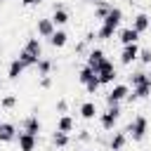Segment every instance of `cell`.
<instances>
[{
    "instance_id": "1",
    "label": "cell",
    "mask_w": 151,
    "mask_h": 151,
    "mask_svg": "<svg viewBox=\"0 0 151 151\" xmlns=\"http://www.w3.org/2000/svg\"><path fill=\"white\" fill-rule=\"evenodd\" d=\"M45 54H42V42H40V38H35V35H31L26 42H24V47L19 50V54H17V59L26 66V68H35V64L42 59Z\"/></svg>"
},
{
    "instance_id": "2",
    "label": "cell",
    "mask_w": 151,
    "mask_h": 151,
    "mask_svg": "<svg viewBox=\"0 0 151 151\" xmlns=\"http://www.w3.org/2000/svg\"><path fill=\"white\" fill-rule=\"evenodd\" d=\"M125 134H127V139H132V142H144L146 134H149V118L142 116V113H137V116L127 123Z\"/></svg>"
},
{
    "instance_id": "3",
    "label": "cell",
    "mask_w": 151,
    "mask_h": 151,
    "mask_svg": "<svg viewBox=\"0 0 151 151\" xmlns=\"http://www.w3.org/2000/svg\"><path fill=\"white\" fill-rule=\"evenodd\" d=\"M118 118H120V104H113V106H106V111H101L97 116L99 120V127L104 132H113L116 125H118Z\"/></svg>"
},
{
    "instance_id": "4",
    "label": "cell",
    "mask_w": 151,
    "mask_h": 151,
    "mask_svg": "<svg viewBox=\"0 0 151 151\" xmlns=\"http://www.w3.org/2000/svg\"><path fill=\"white\" fill-rule=\"evenodd\" d=\"M78 83L87 90V94H97L99 92V80H97V73L90 68V66H83L80 71H78Z\"/></svg>"
},
{
    "instance_id": "5",
    "label": "cell",
    "mask_w": 151,
    "mask_h": 151,
    "mask_svg": "<svg viewBox=\"0 0 151 151\" xmlns=\"http://www.w3.org/2000/svg\"><path fill=\"white\" fill-rule=\"evenodd\" d=\"M127 94H130V85H127V83H113V85H111V90L104 94V99H106V106L123 104V101L127 99Z\"/></svg>"
},
{
    "instance_id": "6",
    "label": "cell",
    "mask_w": 151,
    "mask_h": 151,
    "mask_svg": "<svg viewBox=\"0 0 151 151\" xmlns=\"http://www.w3.org/2000/svg\"><path fill=\"white\" fill-rule=\"evenodd\" d=\"M106 61H109V57H106V52H104L101 47H92V50H87V54H85V66H90L94 73H97Z\"/></svg>"
},
{
    "instance_id": "7",
    "label": "cell",
    "mask_w": 151,
    "mask_h": 151,
    "mask_svg": "<svg viewBox=\"0 0 151 151\" xmlns=\"http://www.w3.org/2000/svg\"><path fill=\"white\" fill-rule=\"evenodd\" d=\"M139 99H151V78H146L144 83H139L137 87H132L125 101L134 104V101H139Z\"/></svg>"
},
{
    "instance_id": "8",
    "label": "cell",
    "mask_w": 151,
    "mask_h": 151,
    "mask_svg": "<svg viewBox=\"0 0 151 151\" xmlns=\"http://www.w3.org/2000/svg\"><path fill=\"white\" fill-rule=\"evenodd\" d=\"M123 17H125V14H123V9L113 5V7L109 9V14L101 19V26H106V28H111V31H116V33H118V28H120V24H123Z\"/></svg>"
},
{
    "instance_id": "9",
    "label": "cell",
    "mask_w": 151,
    "mask_h": 151,
    "mask_svg": "<svg viewBox=\"0 0 151 151\" xmlns=\"http://www.w3.org/2000/svg\"><path fill=\"white\" fill-rule=\"evenodd\" d=\"M139 45L137 42H132V45H123L120 47V54H118V61L123 64V66H132L134 61H137V57H139Z\"/></svg>"
},
{
    "instance_id": "10",
    "label": "cell",
    "mask_w": 151,
    "mask_h": 151,
    "mask_svg": "<svg viewBox=\"0 0 151 151\" xmlns=\"http://www.w3.org/2000/svg\"><path fill=\"white\" fill-rule=\"evenodd\" d=\"M116 78H118V71H116L113 61L109 59V61L97 71V80H99V85H113V83H116Z\"/></svg>"
},
{
    "instance_id": "11",
    "label": "cell",
    "mask_w": 151,
    "mask_h": 151,
    "mask_svg": "<svg viewBox=\"0 0 151 151\" xmlns=\"http://www.w3.org/2000/svg\"><path fill=\"white\" fill-rule=\"evenodd\" d=\"M50 19H52L54 28H64V26L71 21V12H68V9H66L61 2H57V5L52 7V17H50Z\"/></svg>"
},
{
    "instance_id": "12",
    "label": "cell",
    "mask_w": 151,
    "mask_h": 151,
    "mask_svg": "<svg viewBox=\"0 0 151 151\" xmlns=\"http://www.w3.org/2000/svg\"><path fill=\"white\" fill-rule=\"evenodd\" d=\"M21 132H26V134H33V137H38L40 132H42V123L38 120V116H26L24 120H21Z\"/></svg>"
},
{
    "instance_id": "13",
    "label": "cell",
    "mask_w": 151,
    "mask_h": 151,
    "mask_svg": "<svg viewBox=\"0 0 151 151\" xmlns=\"http://www.w3.org/2000/svg\"><path fill=\"white\" fill-rule=\"evenodd\" d=\"M17 125L14 123H9V120H2L0 123V144H12L14 139H17Z\"/></svg>"
},
{
    "instance_id": "14",
    "label": "cell",
    "mask_w": 151,
    "mask_h": 151,
    "mask_svg": "<svg viewBox=\"0 0 151 151\" xmlns=\"http://www.w3.org/2000/svg\"><path fill=\"white\" fill-rule=\"evenodd\" d=\"M132 28L142 35V33H146V31H151V17L146 14V12H137L134 17H132Z\"/></svg>"
},
{
    "instance_id": "15",
    "label": "cell",
    "mask_w": 151,
    "mask_h": 151,
    "mask_svg": "<svg viewBox=\"0 0 151 151\" xmlns=\"http://www.w3.org/2000/svg\"><path fill=\"white\" fill-rule=\"evenodd\" d=\"M14 142H17L19 151H35V149H38V137H33V134H26V132H19Z\"/></svg>"
},
{
    "instance_id": "16",
    "label": "cell",
    "mask_w": 151,
    "mask_h": 151,
    "mask_svg": "<svg viewBox=\"0 0 151 151\" xmlns=\"http://www.w3.org/2000/svg\"><path fill=\"white\" fill-rule=\"evenodd\" d=\"M47 42H50L54 50H64V47L68 45V33H66V28H54V33L47 38Z\"/></svg>"
},
{
    "instance_id": "17",
    "label": "cell",
    "mask_w": 151,
    "mask_h": 151,
    "mask_svg": "<svg viewBox=\"0 0 151 151\" xmlns=\"http://www.w3.org/2000/svg\"><path fill=\"white\" fill-rule=\"evenodd\" d=\"M35 33H38V38H50V35L54 33L52 19H50V17H40V19L35 21Z\"/></svg>"
},
{
    "instance_id": "18",
    "label": "cell",
    "mask_w": 151,
    "mask_h": 151,
    "mask_svg": "<svg viewBox=\"0 0 151 151\" xmlns=\"http://www.w3.org/2000/svg\"><path fill=\"white\" fill-rule=\"evenodd\" d=\"M118 42L120 45H132V42H137L139 40V33L132 28V26H123V28H118Z\"/></svg>"
},
{
    "instance_id": "19",
    "label": "cell",
    "mask_w": 151,
    "mask_h": 151,
    "mask_svg": "<svg viewBox=\"0 0 151 151\" xmlns=\"http://www.w3.org/2000/svg\"><path fill=\"white\" fill-rule=\"evenodd\" d=\"M125 144H127L125 130H113V132H111V139H109V149H111V151H123Z\"/></svg>"
},
{
    "instance_id": "20",
    "label": "cell",
    "mask_w": 151,
    "mask_h": 151,
    "mask_svg": "<svg viewBox=\"0 0 151 151\" xmlns=\"http://www.w3.org/2000/svg\"><path fill=\"white\" fill-rule=\"evenodd\" d=\"M57 132H64V134H71L73 130H76V120H73V116H68V113H64V116H59L57 118V127H54Z\"/></svg>"
},
{
    "instance_id": "21",
    "label": "cell",
    "mask_w": 151,
    "mask_h": 151,
    "mask_svg": "<svg viewBox=\"0 0 151 151\" xmlns=\"http://www.w3.org/2000/svg\"><path fill=\"white\" fill-rule=\"evenodd\" d=\"M78 113H80V118H83V120H94V118L99 116V109H97V104H94V101H83V104H80V109H78Z\"/></svg>"
},
{
    "instance_id": "22",
    "label": "cell",
    "mask_w": 151,
    "mask_h": 151,
    "mask_svg": "<svg viewBox=\"0 0 151 151\" xmlns=\"http://www.w3.org/2000/svg\"><path fill=\"white\" fill-rule=\"evenodd\" d=\"M24 71H26V66H24V64H21L17 57H14V59L7 64V78H9V80H19V78L24 76Z\"/></svg>"
},
{
    "instance_id": "23",
    "label": "cell",
    "mask_w": 151,
    "mask_h": 151,
    "mask_svg": "<svg viewBox=\"0 0 151 151\" xmlns=\"http://www.w3.org/2000/svg\"><path fill=\"white\" fill-rule=\"evenodd\" d=\"M68 144H71V137H68V134L57 132V130L52 132V146H54V149H66Z\"/></svg>"
},
{
    "instance_id": "24",
    "label": "cell",
    "mask_w": 151,
    "mask_h": 151,
    "mask_svg": "<svg viewBox=\"0 0 151 151\" xmlns=\"http://www.w3.org/2000/svg\"><path fill=\"white\" fill-rule=\"evenodd\" d=\"M111 7H113V2H109V0H97V5H94V19H104Z\"/></svg>"
},
{
    "instance_id": "25",
    "label": "cell",
    "mask_w": 151,
    "mask_h": 151,
    "mask_svg": "<svg viewBox=\"0 0 151 151\" xmlns=\"http://www.w3.org/2000/svg\"><path fill=\"white\" fill-rule=\"evenodd\" d=\"M35 68H38V76L42 78V76H50L52 73V68H54V64H52V59H47V57H42L38 64H35Z\"/></svg>"
},
{
    "instance_id": "26",
    "label": "cell",
    "mask_w": 151,
    "mask_h": 151,
    "mask_svg": "<svg viewBox=\"0 0 151 151\" xmlns=\"http://www.w3.org/2000/svg\"><path fill=\"white\" fill-rule=\"evenodd\" d=\"M17 104H19V97L12 94V92L0 99V109H2V111H12V109H17Z\"/></svg>"
},
{
    "instance_id": "27",
    "label": "cell",
    "mask_w": 151,
    "mask_h": 151,
    "mask_svg": "<svg viewBox=\"0 0 151 151\" xmlns=\"http://www.w3.org/2000/svg\"><path fill=\"white\" fill-rule=\"evenodd\" d=\"M146 78H149V76H146V71H142V68H139V71H132V73L127 76V85H130V87H137V85H139V83H144Z\"/></svg>"
},
{
    "instance_id": "28",
    "label": "cell",
    "mask_w": 151,
    "mask_h": 151,
    "mask_svg": "<svg viewBox=\"0 0 151 151\" xmlns=\"http://www.w3.org/2000/svg\"><path fill=\"white\" fill-rule=\"evenodd\" d=\"M137 61H139L142 66H151V47H142V50H139Z\"/></svg>"
},
{
    "instance_id": "29",
    "label": "cell",
    "mask_w": 151,
    "mask_h": 151,
    "mask_svg": "<svg viewBox=\"0 0 151 151\" xmlns=\"http://www.w3.org/2000/svg\"><path fill=\"white\" fill-rule=\"evenodd\" d=\"M76 142H80V144H87V142H92V132H90V130H78V134H76Z\"/></svg>"
},
{
    "instance_id": "30",
    "label": "cell",
    "mask_w": 151,
    "mask_h": 151,
    "mask_svg": "<svg viewBox=\"0 0 151 151\" xmlns=\"http://www.w3.org/2000/svg\"><path fill=\"white\" fill-rule=\"evenodd\" d=\"M73 54H87V42L85 40H80V42H76V47H73Z\"/></svg>"
},
{
    "instance_id": "31",
    "label": "cell",
    "mask_w": 151,
    "mask_h": 151,
    "mask_svg": "<svg viewBox=\"0 0 151 151\" xmlns=\"http://www.w3.org/2000/svg\"><path fill=\"white\" fill-rule=\"evenodd\" d=\"M57 111H59L61 116L68 113V101H66V99H59V101H57Z\"/></svg>"
},
{
    "instance_id": "32",
    "label": "cell",
    "mask_w": 151,
    "mask_h": 151,
    "mask_svg": "<svg viewBox=\"0 0 151 151\" xmlns=\"http://www.w3.org/2000/svg\"><path fill=\"white\" fill-rule=\"evenodd\" d=\"M40 87H42V90L52 87V76H42V78H40Z\"/></svg>"
},
{
    "instance_id": "33",
    "label": "cell",
    "mask_w": 151,
    "mask_h": 151,
    "mask_svg": "<svg viewBox=\"0 0 151 151\" xmlns=\"http://www.w3.org/2000/svg\"><path fill=\"white\" fill-rule=\"evenodd\" d=\"M45 0H21V5L24 7H38V5H42Z\"/></svg>"
},
{
    "instance_id": "34",
    "label": "cell",
    "mask_w": 151,
    "mask_h": 151,
    "mask_svg": "<svg viewBox=\"0 0 151 151\" xmlns=\"http://www.w3.org/2000/svg\"><path fill=\"white\" fill-rule=\"evenodd\" d=\"M83 40H85V42H87V45H90V42H92V40H97V35H94V31H87V33H85V38H83Z\"/></svg>"
},
{
    "instance_id": "35",
    "label": "cell",
    "mask_w": 151,
    "mask_h": 151,
    "mask_svg": "<svg viewBox=\"0 0 151 151\" xmlns=\"http://www.w3.org/2000/svg\"><path fill=\"white\" fill-rule=\"evenodd\" d=\"M146 76H149V78H151V68H149V71H146Z\"/></svg>"
},
{
    "instance_id": "36",
    "label": "cell",
    "mask_w": 151,
    "mask_h": 151,
    "mask_svg": "<svg viewBox=\"0 0 151 151\" xmlns=\"http://www.w3.org/2000/svg\"><path fill=\"white\" fill-rule=\"evenodd\" d=\"M92 2H97V0H92Z\"/></svg>"
},
{
    "instance_id": "37",
    "label": "cell",
    "mask_w": 151,
    "mask_h": 151,
    "mask_svg": "<svg viewBox=\"0 0 151 151\" xmlns=\"http://www.w3.org/2000/svg\"><path fill=\"white\" fill-rule=\"evenodd\" d=\"M0 123H2V120H0Z\"/></svg>"
}]
</instances>
